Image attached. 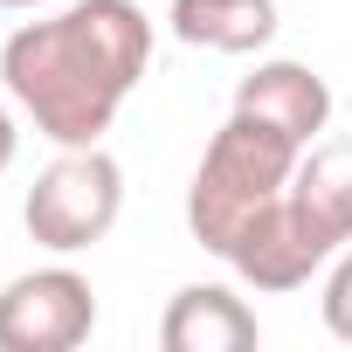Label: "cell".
I'll list each match as a JSON object with an SVG mask.
<instances>
[{
  "label": "cell",
  "instance_id": "cell-1",
  "mask_svg": "<svg viewBox=\"0 0 352 352\" xmlns=\"http://www.w3.org/2000/svg\"><path fill=\"white\" fill-rule=\"evenodd\" d=\"M145 69L152 21L138 0H63L0 42V83L49 145H104Z\"/></svg>",
  "mask_w": 352,
  "mask_h": 352
},
{
  "label": "cell",
  "instance_id": "cell-2",
  "mask_svg": "<svg viewBox=\"0 0 352 352\" xmlns=\"http://www.w3.org/2000/svg\"><path fill=\"white\" fill-rule=\"evenodd\" d=\"M297 159H304V145L290 131H276V124H263L249 111H228L221 131L208 138L201 166H194V180H187V228H194V242L228 263L235 235L290 187Z\"/></svg>",
  "mask_w": 352,
  "mask_h": 352
},
{
  "label": "cell",
  "instance_id": "cell-3",
  "mask_svg": "<svg viewBox=\"0 0 352 352\" xmlns=\"http://www.w3.org/2000/svg\"><path fill=\"white\" fill-rule=\"evenodd\" d=\"M118 214H124V166L104 145H56V159L35 173L21 201V221L49 256L97 249L118 228Z\"/></svg>",
  "mask_w": 352,
  "mask_h": 352
},
{
  "label": "cell",
  "instance_id": "cell-4",
  "mask_svg": "<svg viewBox=\"0 0 352 352\" xmlns=\"http://www.w3.org/2000/svg\"><path fill=\"white\" fill-rule=\"evenodd\" d=\"M97 331V290L83 270L49 263L0 290V352H76Z\"/></svg>",
  "mask_w": 352,
  "mask_h": 352
},
{
  "label": "cell",
  "instance_id": "cell-5",
  "mask_svg": "<svg viewBox=\"0 0 352 352\" xmlns=\"http://www.w3.org/2000/svg\"><path fill=\"white\" fill-rule=\"evenodd\" d=\"M235 111L290 131L297 145H318L324 124H331V83L311 69V63H290V56H270L256 63L242 83H235Z\"/></svg>",
  "mask_w": 352,
  "mask_h": 352
},
{
  "label": "cell",
  "instance_id": "cell-6",
  "mask_svg": "<svg viewBox=\"0 0 352 352\" xmlns=\"http://www.w3.org/2000/svg\"><path fill=\"white\" fill-rule=\"evenodd\" d=\"M159 345L166 352H256L263 324L228 283H187V290H173L159 318Z\"/></svg>",
  "mask_w": 352,
  "mask_h": 352
},
{
  "label": "cell",
  "instance_id": "cell-7",
  "mask_svg": "<svg viewBox=\"0 0 352 352\" xmlns=\"http://www.w3.org/2000/svg\"><path fill=\"white\" fill-rule=\"evenodd\" d=\"M283 201H290L297 221L338 256V249L352 242V138H318V145H304Z\"/></svg>",
  "mask_w": 352,
  "mask_h": 352
},
{
  "label": "cell",
  "instance_id": "cell-8",
  "mask_svg": "<svg viewBox=\"0 0 352 352\" xmlns=\"http://www.w3.org/2000/svg\"><path fill=\"white\" fill-rule=\"evenodd\" d=\"M173 42L214 49V56H263L276 42V0H173L166 8Z\"/></svg>",
  "mask_w": 352,
  "mask_h": 352
},
{
  "label": "cell",
  "instance_id": "cell-9",
  "mask_svg": "<svg viewBox=\"0 0 352 352\" xmlns=\"http://www.w3.org/2000/svg\"><path fill=\"white\" fill-rule=\"evenodd\" d=\"M324 331L338 345H352V242L324 263Z\"/></svg>",
  "mask_w": 352,
  "mask_h": 352
},
{
  "label": "cell",
  "instance_id": "cell-10",
  "mask_svg": "<svg viewBox=\"0 0 352 352\" xmlns=\"http://www.w3.org/2000/svg\"><path fill=\"white\" fill-rule=\"evenodd\" d=\"M14 152H21V124H14V111L0 104V173L14 166Z\"/></svg>",
  "mask_w": 352,
  "mask_h": 352
},
{
  "label": "cell",
  "instance_id": "cell-11",
  "mask_svg": "<svg viewBox=\"0 0 352 352\" xmlns=\"http://www.w3.org/2000/svg\"><path fill=\"white\" fill-rule=\"evenodd\" d=\"M0 8H63V0H0Z\"/></svg>",
  "mask_w": 352,
  "mask_h": 352
}]
</instances>
